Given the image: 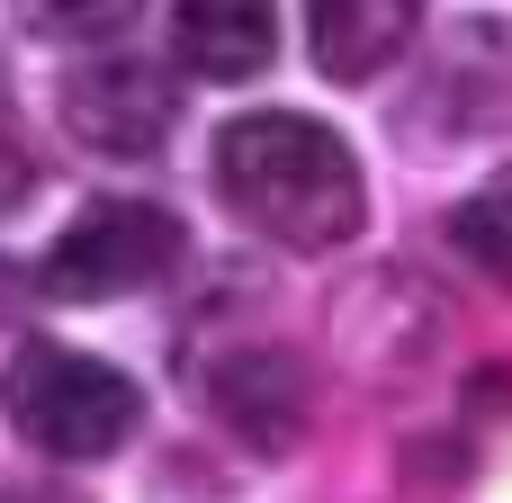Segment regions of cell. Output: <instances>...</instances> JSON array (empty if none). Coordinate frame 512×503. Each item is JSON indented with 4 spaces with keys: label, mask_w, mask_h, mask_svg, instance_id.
Wrapping results in <instances>:
<instances>
[{
    "label": "cell",
    "mask_w": 512,
    "mask_h": 503,
    "mask_svg": "<svg viewBox=\"0 0 512 503\" xmlns=\"http://www.w3.org/2000/svg\"><path fill=\"white\" fill-rule=\"evenodd\" d=\"M216 198L234 225H252L279 252H342L369 225L351 144L297 108H252L216 126Z\"/></svg>",
    "instance_id": "cell-1"
},
{
    "label": "cell",
    "mask_w": 512,
    "mask_h": 503,
    "mask_svg": "<svg viewBox=\"0 0 512 503\" xmlns=\"http://www.w3.org/2000/svg\"><path fill=\"white\" fill-rule=\"evenodd\" d=\"M0 405H9V432L45 459H108L135 441L144 423V387L99 360V351H72V342H18L9 378H0Z\"/></svg>",
    "instance_id": "cell-2"
},
{
    "label": "cell",
    "mask_w": 512,
    "mask_h": 503,
    "mask_svg": "<svg viewBox=\"0 0 512 503\" xmlns=\"http://www.w3.org/2000/svg\"><path fill=\"white\" fill-rule=\"evenodd\" d=\"M189 252L180 216L153 198H90L54 243H45V297H135L153 279H171Z\"/></svg>",
    "instance_id": "cell-3"
},
{
    "label": "cell",
    "mask_w": 512,
    "mask_h": 503,
    "mask_svg": "<svg viewBox=\"0 0 512 503\" xmlns=\"http://www.w3.org/2000/svg\"><path fill=\"white\" fill-rule=\"evenodd\" d=\"M54 99H63V126H72L90 153H153V144L171 135V117H180L171 81H162L153 63H135V54H99V63L63 72Z\"/></svg>",
    "instance_id": "cell-4"
},
{
    "label": "cell",
    "mask_w": 512,
    "mask_h": 503,
    "mask_svg": "<svg viewBox=\"0 0 512 503\" xmlns=\"http://www.w3.org/2000/svg\"><path fill=\"white\" fill-rule=\"evenodd\" d=\"M207 405L225 414V432L234 441H252V450H288L297 432H306V369L279 351V342H243V351H225L216 369H207Z\"/></svg>",
    "instance_id": "cell-5"
},
{
    "label": "cell",
    "mask_w": 512,
    "mask_h": 503,
    "mask_svg": "<svg viewBox=\"0 0 512 503\" xmlns=\"http://www.w3.org/2000/svg\"><path fill=\"white\" fill-rule=\"evenodd\" d=\"M423 27V0H306V54L324 81H378Z\"/></svg>",
    "instance_id": "cell-6"
},
{
    "label": "cell",
    "mask_w": 512,
    "mask_h": 503,
    "mask_svg": "<svg viewBox=\"0 0 512 503\" xmlns=\"http://www.w3.org/2000/svg\"><path fill=\"white\" fill-rule=\"evenodd\" d=\"M171 54L198 81H252L279 54V0H180Z\"/></svg>",
    "instance_id": "cell-7"
},
{
    "label": "cell",
    "mask_w": 512,
    "mask_h": 503,
    "mask_svg": "<svg viewBox=\"0 0 512 503\" xmlns=\"http://www.w3.org/2000/svg\"><path fill=\"white\" fill-rule=\"evenodd\" d=\"M135 18H144V0H18V27L45 45H99Z\"/></svg>",
    "instance_id": "cell-8"
},
{
    "label": "cell",
    "mask_w": 512,
    "mask_h": 503,
    "mask_svg": "<svg viewBox=\"0 0 512 503\" xmlns=\"http://www.w3.org/2000/svg\"><path fill=\"white\" fill-rule=\"evenodd\" d=\"M450 243L486 270V279H504L512 288V180H495V189H477L459 216H450Z\"/></svg>",
    "instance_id": "cell-9"
},
{
    "label": "cell",
    "mask_w": 512,
    "mask_h": 503,
    "mask_svg": "<svg viewBox=\"0 0 512 503\" xmlns=\"http://www.w3.org/2000/svg\"><path fill=\"white\" fill-rule=\"evenodd\" d=\"M27 189H36V162H27V144H18V135H0V216H9Z\"/></svg>",
    "instance_id": "cell-10"
},
{
    "label": "cell",
    "mask_w": 512,
    "mask_h": 503,
    "mask_svg": "<svg viewBox=\"0 0 512 503\" xmlns=\"http://www.w3.org/2000/svg\"><path fill=\"white\" fill-rule=\"evenodd\" d=\"M9 288H18V279H9V270H0V306H9Z\"/></svg>",
    "instance_id": "cell-11"
}]
</instances>
